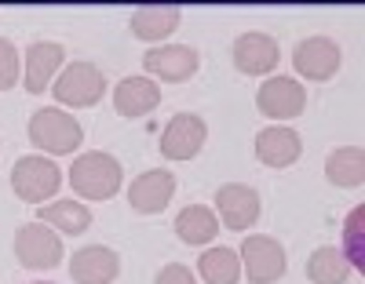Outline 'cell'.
<instances>
[{
    "label": "cell",
    "instance_id": "cell-13",
    "mask_svg": "<svg viewBox=\"0 0 365 284\" xmlns=\"http://www.w3.org/2000/svg\"><path fill=\"white\" fill-rule=\"evenodd\" d=\"M63 58H66V48L58 44V41H37V44H29L26 51V91L29 95H44L58 73V66H63Z\"/></svg>",
    "mask_w": 365,
    "mask_h": 284
},
{
    "label": "cell",
    "instance_id": "cell-17",
    "mask_svg": "<svg viewBox=\"0 0 365 284\" xmlns=\"http://www.w3.org/2000/svg\"><path fill=\"white\" fill-rule=\"evenodd\" d=\"M303 142L292 128H282V124H274V128H263L256 135V157L267 164V168H289L296 157H299Z\"/></svg>",
    "mask_w": 365,
    "mask_h": 284
},
{
    "label": "cell",
    "instance_id": "cell-11",
    "mask_svg": "<svg viewBox=\"0 0 365 284\" xmlns=\"http://www.w3.org/2000/svg\"><path fill=\"white\" fill-rule=\"evenodd\" d=\"M143 62H146V73H154V77H161V80H172V84L190 80V77L197 73V66H201V58H197V51H194L190 44H165V48H154V51L143 55Z\"/></svg>",
    "mask_w": 365,
    "mask_h": 284
},
{
    "label": "cell",
    "instance_id": "cell-8",
    "mask_svg": "<svg viewBox=\"0 0 365 284\" xmlns=\"http://www.w3.org/2000/svg\"><path fill=\"white\" fill-rule=\"evenodd\" d=\"M256 106L267 117H274V120H289V117L303 113V106H307V91H303V84L292 80V77H270L256 91Z\"/></svg>",
    "mask_w": 365,
    "mask_h": 284
},
{
    "label": "cell",
    "instance_id": "cell-18",
    "mask_svg": "<svg viewBox=\"0 0 365 284\" xmlns=\"http://www.w3.org/2000/svg\"><path fill=\"white\" fill-rule=\"evenodd\" d=\"M179 22H182L179 8H172V4H150V8H139L132 15V33L139 41H165L168 33L179 29Z\"/></svg>",
    "mask_w": 365,
    "mask_h": 284
},
{
    "label": "cell",
    "instance_id": "cell-3",
    "mask_svg": "<svg viewBox=\"0 0 365 284\" xmlns=\"http://www.w3.org/2000/svg\"><path fill=\"white\" fill-rule=\"evenodd\" d=\"M29 139L44 153H73L81 146L84 132L66 110H37L29 117Z\"/></svg>",
    "mask_w": 365,
    "mask_h": 284
},
{
    "label": "cell",
    "instance_id": "cell-27",
    "mask_svg": "<svg viewBox=\"0 0 365 284\" xmlns=\"http://www.w3.org/2000/svg\"><path fill=\"white\" fill-rule=\"evenodd\" d=\"M37 284H51V280H37Z\"/></svg>",
    "mask_w": 365,
    "mask_h": 284
},
{
    "label": "cell",
    "instance_id": "cell-26",
    "mask_svg": "<svg viewBox=\"0 0 365 284\" xmlns=\"http://www.w3.org/2000/svg\"><path fill=\"white\" fill-rule=\"evenodd\" d=\"M154 284H197V280H194V273L182 266V263H172V266H165V270L158 273Z\"/></svg>",
    "mask_w": 365,
    "mask_h": 284
},
{
    "label": "cell",
    "instance_id": "cell-19",
    "mask_svg": "<svg viewBox=\"0 0 365 284\" xmlns=\"http://www.w3.org/2000/svg\"><path fill=\"white\" fill-rule=\"evenodd\" d=\"M175 233H179L182 244H208L220 233V219L205 204H187L175 215Z\"/></svg>",
    "mask_w": 365,
    "mask_h": 284
},
{
    "label": "cell",
    "instance_id": "cell-14",
    "mask_svg": "<svg viewBox=\"0 0 365 284\" xmlns=\"http://www.w3.org/2000/svg\"><path fill=\"white\" fill-rule=\"evenodd\" d=\"M172 197H175V175L165 172V168L143 172V175L128 186V201H132V208L143 211V215H158V211H165Z\"/></svg>",
    "mask_w": 365,
    "mask_h": 284
},
{
    "label": "cell",
    "instance_id": "cell-20",
    "mask_svg": "<svg viewBox=\"0 0 365 284\" xmlns=\"http://www.w3.org/2000/svg\"><path fill=\"white\" fill-rule=\"evenodd\" d=\"M325 175L332 186H361L365 182V153L361 146H340V149H332L329 153V161H325Z\"/></svg>",
    "mask_w": 365,
    "mask_h": 284
},
{
    "label": "cell",
    "instance_id": "cell-1",
    "mask_svg": "<svg viewBox=\"0 0 365 284\" xmlns=\"http://www.w3.org/2000/svg\"><path fill=\"white\" fill-rule=\"evenodd\" d=\"M120 175L125 172H120L117 157H110L103 149L84 153V157H77V161L70 164V186L88 201H110L120 189Z\"/></svg>",
    "mask_w": 365,
    "mask_h": 284
},
{
    "label": "cell",
    "instance_id": "cell-6",
    "mask_svg": "<svg viewBox=\"0 0 365 284\" xmlns=\"http://www.w3.org/2000/svg\"><path fill=\"white\" fill-rule=\"evenodd\" d=\"M237 259L245 263V273L252 284H274L285 273V248L274 241V237H245Z\"/></svg>",
    "mask_w": 365,
    "mask_h": 284
},
{
    "label": "cell",
    "instance_id": "cell-4",
    "mask_svg": "<svg viewBox=\"0 0 365 284\" xmlns=\"http://www.w3.org/2000/svg\"><path fill=\"white\" fill-rule=\"evenodd\" d=\"M51 91L63 106H96L106 91V80L99 66H91V62H70L63 77L51 84Z\"/></svg>",
    "mask_w": 365,
    "mask_h": 284
},
{
    "label": "cell",
    "instance_id": "cell-10",
    "mask_svg": "<svg viewBox=\"0 0 365 284\" xmlns=\"http://www.w3.org/2000/svg\"><path fill=\"white\" fill-rule=\"evenodd\" d=\"M216 211L227 223V230H249L259 219V194L245 182H227L216 194Z\"/></svg>",
    "mask_w": 365,
    "mask_h": 284
},
{
    "label": "cell",
    "instance_id": "cell-2",
    "mask_svg": "<svg viewBox=\"0 0 365 284\" xmlns=\"http://www.w3.org/2000/svg\"><path fill=\"white\" fill-rule=\"evenodd\" d=\"M63 186V172L48 157H19L11 168V189L26 204H41L44 197H55Z\"/></svg>",
    "mask_w": 365,
    "mask_h": 284
},
{
    "label": "cell",
    "instance_id": "cell-9",
    "mask_svg": "<svg viewBox=\"0 0 365 284\" xmlns=\"http://www.w3.org/2000/svg\"><path fill=\"white\" fill-rule=\"evenodd\" d=\"M292 66L303 80H329L332 73L340 70V48L336 41H329V37H307V41H299V48L292 51Z\"/></svg>",
    "mask_w": 365,
    "mask_h": 284
},
{
    "label": "cell",
    "instance_id": "cell-21",
    "mask_svg": "<svg viewBox=\"0 0 365 284\" xmlns=\"http://www.w3.org/2000/svg\"><path fill=\"white\" fill-rule=\"evenodd\" d=\"M197 270L205 277V284H237L241 277V259L234 248H208L205 256L197 259Z\"/></svg>",
    "mask_w": 365,
    "mask_h": 284
},
{
    "label": "cell",
    "instance_id": "cell-16",
    "mask_svg": "<svg viewBox=\"0 0 365 284\" xmlns=\"http://www.w3.org/2000/svg\"><path fill=\"white\" fill-rule=\"evenodd\" d=\"M161 102V88L150 77H125L113 91V110L120 117H143Z\"/></svg>",
    "mask_w": 365,
    "mask_h": 284
},
{
    "label": "cell",
    "instance_id": "cell-25",
    "mask_svg": "<svg viewBox=\"0 0 365 284\" xmlns=\"http://www.w3.org/2000/svg\"><path fill=\"white\" fill-rule=\"evenodd\" d=\"M19 84V51L11 41L0 37V91H8Z\"/></svg>",
    "mask_w": 365,
    "mask_h": 284
},
{
    "label": "cell",
    "instance_id": "cell-15",
    "mask_svg": "<svg viewBox=\"0 0 365 284\" xmlns=\"http://www.w3.org/2000/svg\"><path fill=\"white\" fill-rule=\"evenodd\" d=\"M117 273H120V259L106 244H88L73 251V259H70V277L77 284H110Z\"/></svg>",
    "mask_w": 365,
    "mask_h": 284
},
{
    "label": "cell",
    "instance_id": "cell-7",
    "mask_svg": "<svg viewBox=\"0 0 365 284\" xmlns=\"http://www.w3.org/2000/svg\"><path fill=\"white\" fill-rule=\"evenodd\" d=\"M205 139H208V128L197 113H175L161 132V153L168 161H190V157L201 153Z\"/></svg>",
    "mask_w": 365,
    "mask_h": 284
},
{
    "label": "cell",
    "instance_id": "cell-23",
    "mask_svg": "<svg viewBox=\"0 0 365 284\" xmlns=\"http://www.w3.org/2000/svg\"><path fill=\"white\" fill-rule=\"evenodd\" d=\"M347 273H351V266H347V259L340 256L336 248H318L314 256L307 259L311 284H344Z\"/></svg>",
    "mask_w": 365,
    "mask_h": 284
},
{
    "label": "cell",
    "instance_id": "cell-12",
    "mask_svg": "<svg viewBox=\"0 0 365 284\" xmlns=\"http://www.w3.org/2000/svg\"><path fill=\"white\" fill-rule=\"evenodd\" d=\"M234 66L241 70V73H249V77H263V73H270L274 66H278V58H282V51H278V41L274 37H267V33H241L237 41H234Z\"/></svg>",
    "mask_w": 365,
    "mask_h": 284
},
{
    "label": "cell",
    "instance_id": "cell-24",
    "mask_svg": "<svg viewBox=\"0 0 365 284\" xmlns=\"http://www.w3.org/2000/svg\"><path fill=\"white\" fill-rule=\"evenodd\" d=\"M340 256L347 259V266L365 270V208L358 204L347 215V226H344V251Z\"/></svg>",
    "mask_w": 365,
    "mask_h": 284
},
{
    "label": "cell",
    "instance_id": "cell-5",
    "mask_svg": "<svg viewBox=\"0 0 365 284\" xmlns=\"http://www.w3.org/2000/svg\"><path fill=\"white\" fill-rule=\"evenodd\" d=\"M15 256L29 270H51L63 259V241H58V233L51 226L29 223L15 233Z\"/></svg>",
    "mask_w": 365,
    "mask_h": 284
},
{
    "label": "cell",
    "instance_id": "cell-22",
    "mask_svg": "<svg viewBox=\"0 0 365 284\" xmlns=\"http://www.w3.org/2000/svg\"><path fill=\"white\" fill-rule=\"evenodd\" d=\"M41 223L58 226L63 233H84L91 226V211L81 201H55L41 208Z\"/></svg>",
    "mask_w": 365,
    "mask_h": 284
}]
</instances>
